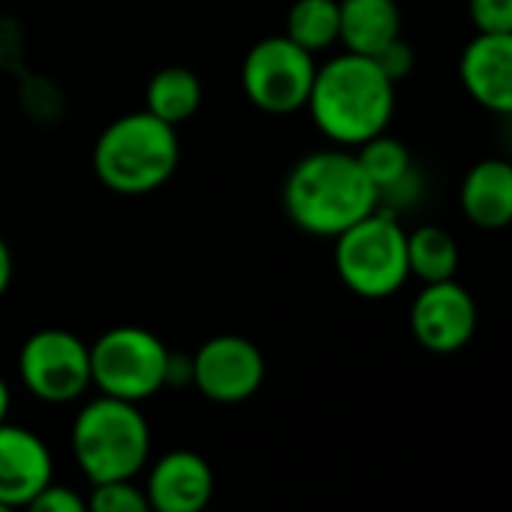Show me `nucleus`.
I'll use <instances>...</instances> for the list:
<instances>
[{"label":"nucleus","instance_id":"f257e3e1","mask_svg":"<svg viewBox=\"0 0 512 512\" xmlns=\"http://www.w3.org/2000/svg\"><path fill=\"white\" fill-rule=\"evenodd\" d=\"M293 226L317 238H338L344 229L380 208V193L365 175L353 148L311 151L293 163L281 190Z\"/></svg>","mask_w":512,"mask_h":512},{"label":"nucleus","instance_id":"f03ea898","mask_svg":"<svg viewBox=\"0 0 512 512\" xmlns=\"http://www.w3.org/2000/svg\"><path fill=\"white\" fill-rule=\"evenodd\" d=\"M314 127L338 148H359L386 133L395 115V82L374 58L341 52L317 64L308 106Z\"/></svg>","mask_w":512,"mask_h":512},{"label":"nucleus","instance_id":"7ed1b4c3","mask_svg":"<svg viewBox=\"0 0 512 512\" xmlns=\"http://www.w3.org/2000/svg\"><path fill=\"white\" fill-rule=\"evenodd\" d=\"M181 142L172 124L151 112H127L106 124L91 151L97 181L118 196H145L160 190L178 169Z\"/></svg>","mask_w":512,"mask_h":512},{"label":"nucleus","instance_id":"20e7f679","mask_svg":"<svg viewBox=\"0 0 512 512\" xmlns=\"http://www.w3.org/2000/svg\"><path fill=\"white\" fill-rule=\"evenodd\" d=\"M73 455L82 473L97 482L136 479L151 455V425L139 404L97 395L73 419Z\"/></svg>","mask_w":512,"mask_h":512},{"label":"nucleus","instance_id":"39448f33","mask_svg":"<svg viewBox=\"0 0 512 512\" xmlns=\"http://www.w3.org/2000/svg\"><path fill=\"white\" fill-rule=\"evenodd\" d=\"M335 272L359 299H389L407 278V229L398 214L377 208L335 238Z\"/></svg>","mask_w":512,"mask_h":512},{"label":"nucleus","instance_id":"423d86ee","mask_svg":"<svg viewBox=\"0 0 512 512\" xmlns=\"http://www.w3.org/2000/svg\"><path fill=\"white\" fill-rule=\"evenodd\" d=\"M169 347L142 326H115L91 344V383L100 395L142 404L169 386Z\"/></svg>","mask_w":512,"mask_h":512},{"label":"nucleus","instance_id":"0eeeda50","mask_svg":"<svg viewBox=\"0 0 512 512\" xmlns=\"http://www.w3.org/2000/svg\"><path fill=\"white\" fill-rule=\"evenodd\" d=\"M317 58L290 37H266L241 61L244 97L266 115H293L308 106Z\"/></svg>","mask_w":512,"mask_h":512},{"label":"nucleus","instance_id":"6e6552de","mask_svg":"<svg viewBox=\"0 0 512 512\" xmlns=\"http://www.w3.org/2000/svg\"><path fill=\"white\" fill-rule=\"evenodd\" d=\"M25 389L46 404L79 401L91 383V344L70 329H40L19 350Z\"/></svg>","mask_w":512,"mask_h":512},{"label":"nucleus","instance_id":"1a4fd4ad","mask_svg":"<svg viewBox=\"0 0 512 512\" xmlns=\"http://www.w3.org/2000/svg\"><path fill=\"white\" fill-rule=\"evenodd\" d=\"M190 383L214 404H241L260 392L266 359L244 335H214L193 356Z\"/></svg>","mask_w":512,"mask_h":512},{"label":"nucleus","instance_id":"9d476101","mask_svg":"<svg viewBox=\"0 0 512 512\" xmlns=\"http://www.w3.org/2000/svg\"><path fill=\"white\" fill-rule=\"evenodd\" d=\"M476 302L452 278L425 284L410 305V329L419 347L431 353H458L476 332Z\"/></svg>","mask_w":512,"mask_h":512},{"label":"nucleus","instance_id":"9b49d317","mask_svg":"<svg viewBox=\"0 0 512 512\" xmlns=\"http://www.w3.org/2000/svg\"><path fill=\"white\" fill-rule=\"evenodd\" d=\"M55 476V461L40 434L31 428L0 425V503L25 509Z\"/></svg>","mask_w":512,"mask_h":512},{"label":"nucleus","instance_id":"f8f14e48","mask_svg":"<svg viewBox=\"0 0 512 512\" xmlns=\"http://www.w3.org/2000/svg\"><path fill=\"white\" fill-rule=\"evenodd\" d=\"M458 76L473 103L500 118L512 115V31L476 34L461 52Z\"/></svg>","mask_w":512,"mask_h":512},{"label":"nucleus","instance_id":"ddd939ff","mask_svg":"<svg viewBox=\"0 0 512 512\" xmlns=\"http://www.w3.org/2000/svg\"><path fill=\"white\" fill-rule=\"evenodd\" d=\"M145 494L154 512H205L214 494V473L193 449H172L148 470Z\"/></svg>","mask_w":512,"mask_h":512},{"label":"nucleus","instance_id":"4468645a","mask_svg":"<svg viewBox=\"0 0 512 512\" xmlns=\"http://www.w3.org/2000/svg\"><path fill=\"white\" fill-rule=\"evenodd\" d=\"M458 202L464 217L479 229L512 226V160L485 157L461 181Z\"/></svg>","mask_w":512,"mask_h":512},{"label":"nucleus","instance_id":"2eb2a0df","mask_svg":"<svg viewBox=\"0 0 512 512\" xmlns=\"http://www.w3.org/2000/svg\"><path fill=\"white\" fill-rule=\"evenodd\" d=\"M365 175L371 178V184L380 193V205L395 211L407 208L416 202L419 193V178L413 169V157L407 151V145L389 133H380L368 142H362L359 148H353Z\"/></svg>","mask_w":512,"mask_h":512},{"label":"nucleus","instance_id":"dca6fc26","mask_svg":"<svg viewBox=\"0 0 512 512\" xmlns=\"http://www.w3.org/2000/svg\"><path fill=\"white\" fill-rule=\"evenodd\" d=\"M344 52L377 58L401 37V10L395 0H338Z\"/></svg>","mask_w":512,"mask_h":512},{"label":"nucleus","instance_id":"f3484780","mask_svg":"<svg viewBox=\"0 0 512 512\" xmlns=\"http://www.w3.org/2000/svg\"><path fill=\"white\" fill-rule=\"evenodd\" d=\"M202 106V82L187 67H163L148 79L145 88V112L160 118L163 124H184Z\"/></svg>","mask_w":512,"mask_h":512},{"label":"nucleus","instance_id":"a211bd4d","mask_svg":"<svg viewBox=\"0 0 512 512\" xmlns=\"http://www.w3.org/2000/svg\"><path fill=\"white\" fill-rule=\"evenodd\" d=\"M461 263L458 244L449 229L437 223L416 226L407 232V266L410 278L422 284H437V281H452Z\"/></svg>","mask_w":512,"mask_h":512},{"label":"nucleus","instance_id":"6ab92c4d","mask_svg":"<svg viewBox=\"0 0 512 512\" xmlns=\"http://www.w3.org/2000/svg\"><path fill=\"white\" fill-rule=\"evenodd\" d=\"M284 37L311 52H329L341 37V7L338 0H296L284 22Z\"/></svg>","mask_w":512,"mask_h":512},{"label":"nucleus","instance_id":"aec40b11","mask_svg":"<svg viewBox=\"0 0 512 512\" xmlns=\"http://www.w3.org/2000/svg\"><path fill=\"white\" fill-rule=\"evenodd\" d=\"M88 512H154L145 488L133 479L97 482L88 494Z\"/></svg>","mask_w":512,"mask_h":512},{"label":"nucleus","instance_id":"412c9836","mask_svg":"<svg viewBox=\"0 0 512 512\" xmlns=\"http://www.w3.org/2000/svg\"><path fill=\"white\" fill-rule=\"evenodd\" d=\"M467 13L476 34L512 31V0H467Z\"/></svg>","mask_w":512,"mask_h":512},{"label":"nucleus","instance_id":"4be33fe9","mask_svg":"<svg viewBox=\"0 0 512 512\" xmlns=\"http://www.w3.org/2000/svg\"><path fill=\"white\" fill-rule=\"evenodd\" d=\"M25 512H88V497H82L70 485L49 482L37 497H31Z\"/></svg>","mask_w":512,"mask_h":512},{"label":"nucleus","instance_id":"5701e85b","mask_svg":"<svg viewBox=\"0 0 512 512\" xmlns=\"http://www.w3.org/2000/svg\"><path fill=\"white\" fill-rule=\"evenodd\" d=\"M374 61H377V67H380L395 85L404 82V79L413 73V67H416V55H413V49H410L401 37H398L395 43H389Z\"/></svg>","mask_w":512,"mask_h":512},{"label":"nucleus","instance_id":"b1692460","mask_svg":"<svg viewBox=\"0 0 512 512\" xmlns=\"http://www.w3.org/2000/svg\"><path fill=\"white\" fill-rule=\"evenodd\" d=\"M13 272H16V263H13V250H10L7 238L0 235V299H4V296L10 293Z\"/></svg>","mask_w":512,"mask_h":512},{"label":"nucleus","instance_id":"393cba45","mask_svg":"<svg viewBox=\"0 0 512 512\" xmlns=\"http://www.w3.org/2000/svg\"><path fill=\"white\" fill-rule=\"evenodd\" d=\"M10 407H13V392H10V383H7L4 377H0V425L7 422Z\"/></svg>","mask_w":512,"mask_h":512},{"label":"nucleus","instance_id":"a878e982","mask_svg":"<svg viewBox=\"0 0 512 512\" xmlns=\"http://www.w3.org/2000/svg\"><path fill=\"white\" fill-rule=\"evenodd\" d=\"M0 512H19V509H13V506H7V503H0Z\"/></svg>","mask_w":512,"mask_h":512}]
</instances>
